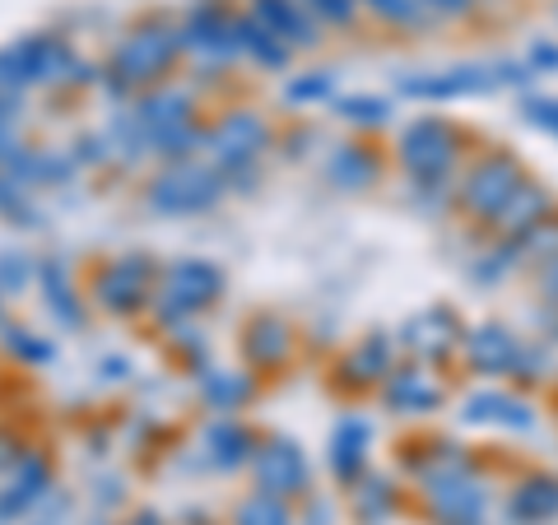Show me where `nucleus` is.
I'll list each match as a JSON object with an SVG mask.
<instances>
[{
  "label": "nucleus",
  "instance_id": "obj_1",
  "mask_svg": "<svg viewBox=\"0 0 558 525\" xmlns=\"http://www.w3.org/2000/svg\"><path fill=\"white\" fill-rule=\"evenodd\" d=\"M381 112H387V102H377V98L344 102V117H359V121H381Z\"/></svg>",
  "mask_w": 558,
  "mask_h": 525
},
{
  "label": "nucleus",
  "instance_id": "obj_2",
  "mask_svg": "<svg viewBox=\"0 0 558 525\" xmlns=\"http://www.w3.org/2000/svg\"><path fill=\"white\" fill-rule=\"evenodd\" d=\"M381 14H391V20H418V0H373Z\"/></svg>",
  "mask_w": 558,
  "mask_h": 525
},
{
  "label": "nucleus",
  "instance_id": "obj_3",
  "mask_svg": "<svg viewBox=\"0 0 558 525\" xmlns=\"http://www.w3.org/2000/svg\"><path fill=\"white\" fill-rule=\"evenodd\" d=\"M312 10H322L326 20H336V24H344L349 14H354V0H307Z\"/></svg>",
  "mask_w": 558,
  "mask_h": 525
},
{
  "label": "nucleus",
  "instance_id": "obj_4",
  "mask_svg": "<svg viewBox=\"0 0 558 525\" xmlns=\"http://www.w3.org/2000/svg\"><path fill=\"white\" fill-rule=\"evenodd\" d=\"M312 94H330V75H322V80H307V84H293V98H312Z\"/></svg>",
  "mask_w": 558,
  "mask_h": 525
}]
</instances>
